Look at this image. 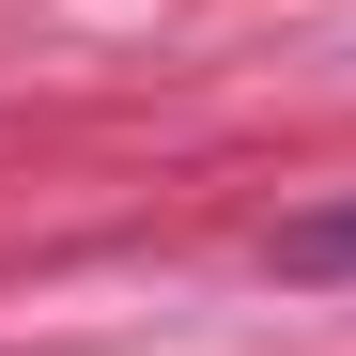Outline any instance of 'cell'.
Instances as JSON below:
<instances>
[{
    "instance_id": "1",
    "label": "cell",
    "mask_w": 356,
    "mask_h": 356,
    "mask_svg": "<svg viewBox=\"0 0 356 356\" xmlns=\"http://www.w3.org/2000/svg\"><path fill=\"white\" fill-rule=\"evenodd\" d=\"M279 264H356V217H310V232H279Z\"/></svg>"
}]
</instances>
